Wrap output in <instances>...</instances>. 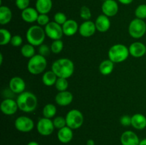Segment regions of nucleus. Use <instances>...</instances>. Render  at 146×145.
Instances as JSON below:
<instances>
[{"label":"nucleus","mask_w":146,"mask_h":145,"mask_svg":"<svg viewBox=\"0 0 146 145\" xmlns=\"http://www.w3.org/2000/svg\"><path fill=\"white\" fill-rule=\"evenodd\" d=\"M51 71L58 78H68L74 72V64L68 58H59L54 61L51 66Z\"/></svg>","instance_id":"1"},{"label":"nucleus","mask_w":146,"mask_h":145,"mask_svg":"<svg viewBox=\"0 0 146 145\" xmlns=\"http://www.w3.org/2000/svg\"><path fill=\"white\" fill-rule=\"evenodd\" d=\"M17 102L20 110L29 113L36 109L38 105V100L34 93L24 91L18 95Z\"/></svg>","instance_id":"2"},{"label":"nucleus","mask_w":146,"mask_h":145,"mask_svg":"<svg viewBox=\"0 0 146 145\" xmlns=\"http://www.w3.org/2000/svg\"><path fill=\"white\" fill-rule=\"evenodd\" d=\"M46 36L45 30L41 26L34 25L27 30L26 38L29 44L34 46H39L44 43Z\"/></svg>","instance_id":"3"},{"label":"nucleus","mask_w":146,"mask_h":145,"mask_svg":"<svg viewBox=\"0 0 146 145\" xmlns=\"http://www.w3.org/2000/svg\"><path fill=\"white\" fill-rule=\"evenodd\" d=\"M129 49L121 44L112 45L108 51V59L114 63H119L125 61L129 56Z\"/></svg>","instance_id":"4"},{"label":"nucleus","mask_w":146,"mask_h":145,"mask_svg":"<svg viewBox=\"0 0 146 145\" xmlns=\"http://www.w3.org/2000/svg\"><path fill=\"white\" fill-rule=\"evenodd\" d=\"M47 66L46 57L37 54L31 58L27 64V69L32 75H39L44 72Z\"/></svg>","instance_id":"5"},{"label":"nucleus","mask_w":146,"mask_h":145,"mask_svg":"<svg viewBox=\"0 0 146 145\" xmlns=\"http://www.w3.org/2000/svg\"><path fill=\"white\" fill-rule=\"evenodd\" d=\"M128 33L133 38H141L146 33V23L143 19L134 18L130 23Z\"/></svg>","instance_id":"6"},{"label":"nucleus","mask_w":146,"mask_h":145,"mask_svg":"<svg viewBox=\"0 0 146 145\" xmlns=\"http://www.w3.org/2000/svg\"><path fill=\"white\" fill-rule=\"evenodd\" d=\"M66 126L72 129H77L81 127L84 123V115L78 109H71L66 114Z\"/></svg>","instance_id":"7"},{"label":"nucleus","mask_w":146,"mask_h":145,"mask_svg":"<svg viewBox=\"0 0 146 145\" xmlns=\"http://www.w3.org/2000/svg\"><path fill=\"white\" fill-rule=\"evenodd\" d=\"M46 35L53 41L61 39L64 31H63L62 26L57 24L55 21H50L44 28Z\"/></svg>","instance_id":"8"},{"label":"nucleus","mask_w":146,"mask_h":145,"mask_svg":"<svg viewBox=\"0 0 146 145\" xmlns=\"http://www.w3.org/2000/svg\"><path fill=\"white\" fill-rule=\"evenodd\" d=\"M54 122L48 118H41L36 124L37 131L42 136H49L54 132Z\"/></svg>","instance_id":"9"},{"label":"nucleus","mask_w":146,"mask_h":145,"mask_svg":"<svg viewBox=\"0 0 146 145\" xmlns=\"http://www.w3.org/2000/svg\"><path fill=\"white\" fill-rule=\"evenodd\" d=\"M14 126L21 132H29L34 127V122L30 117L27 116H20L14 122Z\"/></svg>","instance_id":"10"},{"label":"nucleus","mask_w":146,"mask_h":145,"mask_svg":"<svg viewBox=\"0 0 146 145\" xmlns=\"http://www.w3.org/2000/svg\"><path fill=\"white\" fill-rule=\"evenodd\" d=\"M1 110L6 115H13L17 112L19 109L17 100L11 98H6L1 103Z\"/></svg>","instance_id":"11"},{"label":"nucleus","mask_w":146,"mask_h":145,"mask_svg":"<svg viewBox=\"0 0 146 145\" xmlns=\"http://www.w3.org/2000/svg\"><path fill=\"white\" fill-rule=\"evenodd\" d=\"M118 4L115 0H107L104 1L101 7L103 14L108 17H113L118 12Z\"/></svg>","instance_id":"12"},{"label":"nucleus","mask_w":146,"mask_h":145,"mask_svg":"<svg viewBox=\"0 0 146 145\" xmlns=\"http://www.w3.org/2000/svg\"><path fill=\"white\" fill-rule=\"evenodd\" d=\"M9 88L13 93L19 95L25 90L26 83L21 77L15 76L11 78L9 80Z\"/></svg>","instance_id":"13"},{"label":"nucleus","mask_w":146,"mask_h":145,"mask_svg":"<svg viewBox=\"0 0 146 145\" xmlns=\"http://www.w3.org/2000/svg\"><path fill=\"white\" fill-rule=\"evenodd\" d=\"M140 141L138 135L131 130L124 132L121 136L122 145H139Z\"/></svg>","instance_id":"14"},{"label":"nucleus","mask_w":146,"mask_h":145,"mask_svg":"<svg viewBox=\"0 0 146 145\" xmlns=\"http://www.w3.org/2000/svg\"><path fill=\"white\" fill-rule=\"evenodd\" d=\"M96 31L95 22L91 21H85L80 25L78 32L83 37H91Z\"/></svg>","instance_id":"15"},{"label":"nucleus","mask_w":146,"mask_h":145,"mask_svg":"<svg viewBox=\"0 0 146 145\" xmlns=\"http://www.w3.org/2000/svg\"><path fill=\"white\" fill-rule=\"evenodd\" d=\"M130 55L134 58H141L146 55V46L144 44L139 41L133 43L128 48Z\"/></svg>","instance_id":"16"},{"label":"nucleus","mask_w":146,"mask_h":145,"mask_svg":"<svg viewBox=\"0 0 146 145\" xmlns=\"http://www.w3.org/2000/svg\"><path fill=\"white\" fill-rule=\"evenodd\" d=\"M74 100L72 93L69 91H62L59 92L55 97V101L59 106L65 107L69 105Z\"/></svg>","instance_id":"17"},{"label":"nucleus","mask_w":146,"mask_h":145,"mask_svg":"<svg viewBox=\"0 0 146 145\" xmlns=\"http://www.w3.org/2000/svg\"><path fill=\"white\" fill-rule=\"evenodd\" d=\"M95 25L97 31L101 33L106 32L111 27V21L109 17L104 14H101L96 19Z\"/></svg>","instance_id":"18"},{"label":"nucleus","mask_w":146,"mask_h":145,"mask_svg":"<svg viewBox=\"0 0 146 145\" xmlns=\"http://www.w3.org/2000/svg\"><path fill=\"white\" fill-rule=\"evenodd\" d=\"M64 34L66 36H72L75 35L79 29L78 24L75 20L68 19L62 25Z\"/></svg>","instance_id":"19"},{"label":"nucleus","mask_w":146,"mask_h":145,"mask_svg":"<svg viewBox=\"0 0 146 145\" xmlns=\"http://www.w3.org/2000/svg\"><path fill=\"white\" fill-rule=\"evenodd\" d=\"M57 137L59 142L63 144H67L72 140L74 137V133H73V129L68 127V126H66L61 129H58V133H57Z\"/></svg>","instance_id":"20"},{"label":"nucleus","mask_w":146,"mask_h":145,"mask_svg":"<svg viewBox=\"0 0 146 145\" xmlns=\"http://www.w3.org/2000/svg\"><path fill=\"white\" fill-rule=\"evenodd\" d=\"M39 13L36 9L32 7H28L21 11V18L27 23H34L37 21Z\"/></svg>","instance_id":"21"},{"label":"nucleus","mask_w":146,"mask_h":145,"mask_svg":"<svg viewBox=\"0 0 146 145\" xmlns=\"http://www.w3.org/2000/svg\"><path fill=\"white\" fill-rule=\"evenodd\" d=\"M131 125L138 130H142L146 127V117L141 113L135 114L131 117Z\"/></svg>","instance_id":"22"},{"label":"nucleus","mask_w":146,"mask_h":145,"mask_svg":"<svg viewBox=\"0 0 146 145\" xmlns=\"http://www.w3.org/2000/svg\"><path fill=\"white\" fill-rule=\"evenodd\" d=\"M52 0H36V9L39 14H47L52 9Z\"/></svg>","instance_id":"23"},{"label":"nucleus","mask_w":146,"mask_h":145,"mask_svg":"<svg viewBox=\"0 0 146 145\" xmlns=\"http://www.w3.org/2000/svg\"><path fill=\"white\" fill-rule=\"evenodd\" d=\"M12 18L11 10L7 6L0 7V24L1 25H6L11 21Z\"/></svg>","instance_id":"24"},{"label":"nucleus","mask_w":146,"mask_h":145,"mask_svg":"<svg viewBox=\"0 0 146 145\" xmlns=\"http://www.w3.org/2000/svg\"><path fill=\"white\" fill-rule=\"evenodd\" d=\"M58 77L52 71H48L44 72L42 75V82L46 86H53L55 85Z\"/></svg>","instance_id":"25"},{"label":"nucleus","mask_w":146,"mask_h":145,"mask_svg":"<svg viewBox=\"0 0 146 145\" xmlns=\"http://www.w3.org/2000/svg\"><path fill=\"white\" fill-rule=\"evenodd\" d=\"M114 69V63L110 59L102 61L99 65V71L102 75H108Z\"/></svg>","instance_id":"26"},{"label":"nucleus","mask_w":146,"mask_h":145,"mask_svg":"<svg viewBox=\"0 0 146 145\" xmlns=\"http://www.w3.org/2000/svg\"><path fill=\"white\" fill-rule=\"evenodd\" d=\"M21 53L24 57L30 59L36 55L34 46L30 44H24L21 48Z\"/></svg>","instance_id":"27"},{"label":"nucleus","mask_w":146,"mask_h":145,"mask_svg":"<svg viewBox=\"0 0 146 145\" xmlns=\"http://www.w3.org/2000/svg\"><path fill=\"white\" fill-rule=\"evenodd\" d=\"M57 112L56 107L53 104H47L43 108V115L44 117L51 119L56 115Z\"/></svg>","instance_id":"28"},{"label":"nucleus","mask_w":146,"mask_h":145,"mask_svg":"<svg viewBox=\"0 0 146 145\" xmlns=\"http://www.w3.org/2000/svg\"><path fill=\"white\" fill-rule=\"evenodd\" d=\"M0 45H5L11 43V34L9 31L5 28H1L0 29Z\"/></svg>","instance_id":"29"},{"label":"nucleus","mask_w":146,"mask_h":145,"mask_svg":"<svg viewBox=\"0 0 146 145\" xmlns=\"http://www.w3.org/2000/svg\"><path fill=\"white\" fill-rule=\"evenodd\" d=\"M55 87L58 92H62V91H66L68 89V82L66 78H58L56 82Z\"/></svg>","instance_id":"30"},{"label":"nucleus","mask_w":146,"mask_h":145,"mask_svg":"<svg viewBox=\"0 0 146 145\" xmlns=\"http://www.w3.org/2000/svg\"><path fill=\"white\" fill-rule=\"evenodd\" d=\"M64 48V43L61 41V39L55 40L52 42L51 45V52L55 54H58L62 51Z\"/></svg>","instance_id":"31"},{"label":"nucleus","mask_w":146,"mask_h":145,"mask_svg":"<svg viewBox=\"0 0 146 145\" xmlns=\"http://www.w3.org/2000/svg\"><path fill=\"white\" fill-rule=\"evenodd\" d=\"M135 15L136 18L140 19L146 18V4H140L135 10Z\"/></svg>","instance_id":"32"},{"label":"nucleus","mask_w":146,"mask_h":145,"mask_svg":"<svg viewBox=\"0 0 146 145\" xmlns=\"http://www.w3.org/2000/svg\"><path fill=\"white\" fill-rule=\"evenodd\" d=\"M80 16L84 21H89L91 18V11L86 6H83L80 9Z\"/></svg>","instance_id":"33"},{"label":"nucleus","mask_w":146,"mask_h":145,"mask_svg":"<svg viewBox=\"0 0 146 145\" xmlns=\"http://www.w3.org/2000/svg\"><path fill=\"white\" fill-rule=\"evenodd\" d=\"M53 122H54L55 128H56V129H61V128L66 126V117H63L61 116H58L54 118V119L53 120Z\"/></svg>","instance_id":"34"},{"label":"nucleus","mask_w":146,"mask_h":145,"mask_svg":"<svg viewBox=\"0 0 146 145\" xmlns=\"http://www.w3.org/2000/svg\"><path fill=\"white\" fill-rule=\"evenodd\" d=\"M54 20L56 23L62 26L68 19H67V17L65 14H64L63 12H57L54 15Z\"/></svg>","instance_id":"35"},{"label":"nucleus","mask_w":146,"mask_h":145,"mask_svg":"<svg viewBox=\"0 0 146 145\" xmlns=\"http://www.w3.org/2000/svg\"><path fill=\"white\" fill-rule=\"evenodd\" d=\"M36 22L38 25L41 26H46L50 22L49 17L47 14H39Z\"/></svg>","instance_id":"36"},{"label":"nucleus","mask_w":146,"mask_h":145,"mask_svg":"<svg viewBox=\"0 0 146 145\" xmlns=\"http://www.w3.org/2000/svg\"><path fill=\"white\" fill-rule=\"evenodd\" d=\"M51 47L46 45V44H43L38 46V54L44 57L48 56L50 54V53H51Z\"/></svg>","instance_id":"37"},{"label":"nucleus","mask_w":146,"mask_h":145,"mask_svg":"<svg viewBox=\"0 0 146 145\" xmlns=\"http://www.w3.org/2000/svg\"><path fill=\"white\" fill-rule=\"evenodd\" d=\"M29 4L30 0H16L15 1V4L17 7L21 11L29 7Z\"/></svg>","instance_id":"38"},{"label":"nucleus","mask_w":146,"mask_h":145,"mask_svg":"<svg viewBox=\"0 0 146 145\" xmlns=\"http://www.w3.org/2000/svg\"><path fill=\"white\" fill-rule=\"evenodd\" d=\"M23 43V39L22 37L19 35H15L13 36L12 38H11V44L14 47H19L20 45H21Z\"/></svg>","instance_id":"39"},{"label":"nucleus","mask_w":146,"mask_h":145,"mask_svg":"<svg viewBox=\"0 0 146 145\" xmlns=\"http://www.w3.org/2000/svg\"><path fill=\"white\" fill-rule=\"evenodd\" d=\"M131 117L129 115H123L120 119V122L124 127H129L131 125Z\"/></svg>","instance_id":"40"},{"label":"nucleus","mask_w":146,"mask_h":145,"mask_svg":"<svg viewBox=\"0 0 146 145\" xmlns=\"http://www.w3.org/2000/svg\"><path fill=\"white\" fill-rule=\"evenodd\" d=\"M120 3L122 4H125V5H128V4H131L133 0H118Z\"/></svg>","instance_id":"41"},{"label":"nucleus","mask_w":146,"mask_h":145,"mask_svg":"<svg viewBox=\"0 0 146 145\" xmlns=\"http://www.w3.org/2000/svg\"><path fill=\"white\" fill-rule=\"evenodd\" d=\"M86 145H95V142L93 139H90L87 141Z\"/></svg>","instance_id":"42"},{"label":"nucleus","mask_w":146,"mask_h":145,"mask_svg":"<svg viewBox=\"0 0 146 145\" xmlns=\"http://www.w3.org/2000/svg\"><path fill=\"white\" fill-rule=\"evenodd\" d=\"M27 145H39V144H38V142H34V141H31V142H29V143L27 144Z\"/></svg>","instance_id":"43"},{"label":"nucleus","mask_w":146,"mask_h":145,"mask_svg":"<svg viewBox=\"0 0 146 145\" xmlns=\"http://www.w3.org/2000/svg\"><path fill=\"white\" fill-rule=\"evenodd\" d=\"M139 145H146V138L140 141Z\"/></svg>","instance_id":"44"},{"label":"nucleus","mask_w":146,"mask_h":145,"mask_svg":"<svg viewBox=\"0 0 146 145\" xmlns=\"http://www.w3.org/2000/svg\"><path fill=\"white\" fill-rule=\"evenodd\" d=\"M2 62H3V55L1 53L0 54V65L2 64Z\"/></svg>","instance_id":"45"},{"label":"nucleus","mask_w":146,"mask_h":145,"mask_svg":"<svg viewBox=\"0 0 146 145\" xmlns=\"http://www.w3.org/2000/svg\"><path fill=\"white\" fill-rule=\"evenodd\" d=\"M103 1H107V0H103Z\"/></svg>","instance_id":"46"}]
</instances>
